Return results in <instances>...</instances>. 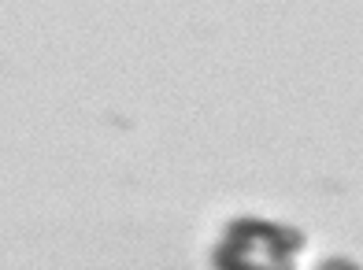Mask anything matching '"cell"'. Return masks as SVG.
Returning <instances> with one entry per match:
<instances>
[{
	"label": "cell",
	"mask_w": 363,
	"mask_h": 270,
	"mask_svg": "<svg viewBox=\"0 0 363 270\" xmlns=\"http://www.w3.org/2000/svg\"><path fill=\"white\" fill-rule=\"evenodd\" d=\"M323 270H356V266H352V263H337V259H334V263H326Z\"/></svg>",
	"instance_id": "7a4b0ae2"
},
{
	"label": "cell",
	"mask_w": 363,
	"mask_h": 270,
	"mask_svg": "<svg viewBox=\"0 0 363 270\" xmlns=\"http://www.w3.org/2000/svg\"><path fill=\"white\" fill-rule=\"evenodd\" d=\"M293 244H301V237L289 230H274L267 223H238L226 248H219V270H289L293 259L263 256V252Z\"/></svg>",
	"instance_id": "6da1fadb"
}]
</instances>
